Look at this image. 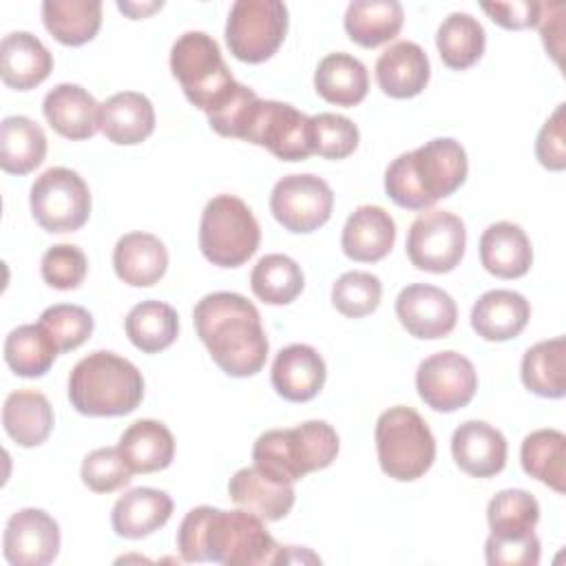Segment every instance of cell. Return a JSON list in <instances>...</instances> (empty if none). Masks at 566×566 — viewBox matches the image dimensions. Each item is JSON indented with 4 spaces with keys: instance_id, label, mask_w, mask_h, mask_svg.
Segmentation results:
<instances>
[{
    "instance_id": "1",
    "label": "cell",
    "mask_w": 566,
    "mask_h": 566,
    "mask_svg": "<svg viewBox=\"0 0 566 566\" xmlns=\"http://www.w3.org/2000/svg\"><path fill=\"white\" fill-rule=\"evenodd\" d=\"M177 548L184 562H219L226 566L287 562V546L276 544L263 520L245 509L197 506L188 511L177 531Z\"/></svg>"
},
{
    "instance_id": "2",
    "label": "cell",
    "mask_w": 566,
    "mask_h": 566,
    "mask_svg": "<svg viewBox=\"0 0 566 566\" xmlns=\"http://www.w3.org/2000/svg\"><path fill=\"white\" fill-rule=\"evenodd\" d=\"M192 321L223 374L248 378L263 369L270 343L252 301L237 292H212L195 305Z\"/></svg>"
},
{
    "instance_id": "3",
    "label": "cell",
    "mask_w": 566,
    "mask_h": 566,
    "mask_svg": "<svg viewBox=\"0 0 566 566\" xmlns=\"http://www.w3.org/2000/svg\"><path fill=\"white\" fill-rule=\"evenodd\" d=\"M469 161L460 142L436 137L416 150L398 155L385 170L387 197L407 210H429L451 197L467 179Z\"/></svg>"
},
{
    "instance_id": "4",
    "label": "cell",
    "mask_w": 566,
    "mask_h": 566,
    "mask_svg": "<svg viewBox=\"0 0 566 566\" xmlns=\"http://www.w3.org/2000/svg\"><path fill=\"white\" fill-rule=\"evenodd\" d=\"M144 398L142 371L113 352H93L69 376V400L82 416H126Z\"/></svg>"
},
{
    "instance_id": "5",
    "label": "cell",
    "mask_w": 566,
    "mask_h": 566,
    "mask_svg": "<svg viewBox=\"0 0 566 566\" xmlns=\"http://www.w3.org/2000/svg\"><path fill=\"white\" fill-rule=\"evenodd\" d=\"M338 455V433L323 420H307L292 429H272L252 447L254 467L279 482L294 484L312 471L329 467Z\"/></svg>"
},
{
    "instance_id": "6",
    "label": "cell",
    "mask_w": 566,
    "mask_h": 566,
    "mask_svg": "<svg viewBox=\"0 0 566 566\" xmlns=\"http://www.w3.org/2000/svg\"><path fill=\"white\" fill-rule=\"evenodd\" d=\"M376 451L385 475L398 482L422 478L436 460V438L411 407H389L376 420Z\"/></svg>"
},
{
    "instance_id": "7",
    "label": "cell",
    "mask_w": 566,
    "mask_h": 566,
    "mask_svg": "<svg viewBox=\"0 0 566 566\" xmlns=\"http://www.w3.org/2000/svg\"><path fill=\"white\" fill-rule=\"evenodd\" d=\"M259 241V221L243 199L217 195L206 203L199 223V250L212 265H243L256 252Z\"/></svg>"
},
{
    "instance_id": "8",
    "label": "cell",
    "mask_w": 566,
    "mask_h": 566,
    "mask_svg": "<svg viewBox=\"0 0 566 566\" xmlns=\"http://www.w3.org/2000/svg\"><path fill=\"white\" fill-rule=\"evenodd\" d=\"M170 71L186 99L203 113L234 84L217 40L203 31H186L175 40Z\"/></svg>"
},
{
    "instance_id": "9",
    "label": "cell",
    "mask_w": 566,
    "mask_h": 566,
    "mask_svg": "<svg viewBox=\"0 0 566 566\" xmlns=\"http://www.w3.org/2000/svg\"><path fill=\"white\" fill-rule=\"evenodd\" d=\"M287 33V7L281 0H237L226 22L230 53L248 64L270 60Z\"/></svg>"
},
{
    "instance_id": "10",
    "label": "cell",
    "mask_w": 566,
    "mask_h": 566,
    "mask_svg": "<svg viewBox=\"0 0 566 566\" xmlns=\"http://www.w3.org/2000/svg\"><path fill=\"white\" fill-rule=\"evenodd\" d=\"M31 212L46 232H75L91 214V190L71 168L53 166L31 186Z\"/></svg>"
},
{
    "instance_id": "11",
    "label": "cell",
    "mask_w": 566,
    "mask_h": 566,
    "mask_svg": "<svg viewBox=\"0 0 566 566\" xmlns=\"http://www.w3.org/2000/svg\"><path fill=\"white\" fill-rule=\"evenodd\" d=\"M243 142L268 148L276 159L303 161L314 155L312 117L292 104L259 97L250 113Z\"/></svg>"
},
{
    "instance_id": "12",
    "label": "cell",
    "mask_w": 566,
    "mask_h": 566,
    "mask_svg": "<svg viewBox=\"0 0 566 566\" xmlns=\"http://www.w3.org/2000/svg\"><path fill=\"white\" fill-rule=\"evenodd\" d=\"M467 248V230L449 210H422L407 232V256L424 272L444 274L460 265Z\"/></svg>"
},
{
    "instance_id": "13",
    "label": "cell",
    "mask_w": 566,
    "mask_h": 566,
    "mask_svg": "<svg viewBox=\"0 0 566 566\" xmlns=\"http://www.w3.org/2000/svg\"><path fill=\"white\" fill-rule=\"evenodd\" d=\"M334 192L329 184L316 175H285L270 195L274 219L290 232L307 234L329 221Z\"/></svg>"
},
{
    "instance_id": "14",
    "label": "cell",
    "mask_w": 566,
    "mask_h": 566,
    "mask_svg": "<svg viewBox=\"0 0 566 566\" xmlns=\"http://www.w3.org/2000/svg\"><path fill=\"white\" fill-rule=\"evenodd\" d=\"M416 389L427 407L451 413L473 400L478 391V371L467 356L458 352H438L418 365Z\"/></svg>"
},
{
    "instance_id": "15",
    "label": "cell",
    "mask_w": 566,
    "mask_h": 566,
    "mask_svg": "<svg viewBox=\"0 0 566 566\" xmlns=\"http://www.w3.org/2000/svg\"><path fill=\"white\" fill-rule=\"evenodd\" d=\"M4 559L13 566H46L60 553V526L42 509H20L4 526Z\"/></svg>"
},
{
    "instance_id": "16",
    "label": "cell",
    "mask_w": 566,
    "mask_h": 566,
    "mask_svg": "<svg viewBox=\"0 0 566 566\" xmlns=\"http://www.w3.org/2000/svg\"><path fill=\"white\" fill-rule=\"evenodd\" d=\"M400 325L416 338H444L458 323V307L451 294L429 283H411L396 298Z\"/></svg>"
},
{
    "instance_id": "17",
    "label": "cell",
    "mask_w": 566,
    "mask_h": 566,
    "mask_svg": "<svg viewBox=\"0 0 566 566\" xmlns=\"http://www.w3.org/2000/svg\"><path fill=\"white\" fill-rule=\"evenodd\" d=\"M325 376V360L312 345L292 343L272 363V387L290 402H307L318 396Z\"/></svg>"
},
{
    "instance_id": "18",
    "label": "cell",
    "mask_w": 566,
    "mask_h": 566,
    "mask_svg": "<svg viewBox=\"0 0 566 566\" xmlns=\"http://www.w3.org/2000/svg\"><path fill=\"white\" fill-rule=\"evenodd\" d=\"M506 451L502 431L482 420H467L451 436L455 464L473 478L497 475L506 464Z\"/></svg>"
},
{
    "instance_id": "19",
    "label": "cell",
    "mask_w": 566,
    "mask_h": 566,
    "mask_svg": "<svg viewBox=\"0 0 566 566\" xmlns=\"http://www.w3.org/2000/svg\"><path fill=\"white\" fill-rule=\"evenodd\" d=\"M374 71L382 93L396 99H409L420 95L431 75L424 49L409 40H400L387 46L378 55Z\"/></svg>"
},
{
    "instance_id": "20",
    "label": "cell",
    "mask_w": 566,
    "mask_h": 566,
    "mask_svg": "<svg viewBox=\"0 0 566 566\" xmlns=\"http://www.w3.org/2000/svg\"><path fill=\"white\" fill-rule=\"evenodd\" d=\"M228 493L239 509L259 515L263 522L283 520L296 500L290 482H279L256 467L239 469L228 482Z\"/></svg>"
},
{
    "instance_id": "21",
    "label": "cell",
    "mask_w": 566,
    "mask_h": 566,
    "mask_svg": "<svg viewBox=\"0 0 566 566\" xmlns=\"http://www.w3.org/2000/svg\"><path fill=\"white\" fill-rule=\"evenodd\" d=\"M42 111L51 128L66 139H88L99 130V104L80 84L53 86L44 95Z\"/></svg>"
},
{
    "instance_id": "22",
    "label": "cell",
    "mask_w": 566,
    "mask_h": 566,
    "mask_svg": "<svg viewBox=\"0 0 566 566\" xmlns=\"http://www.w3.org/2000/svg\"><path fill=\"white\" fill-rule=\"evenodd\" d=\"M396 241V223L380 206H358L345 221L340 248L345 256L358 263L385 259Z\"/></svg>"
},
{
    "instance_id": "23",
    "label": "cell",
    "mask_w": 566,
    "mask_h": 566,
    "mask_svg": "<svg viewBox=\"0 0 566 566\" xmlns=\"http://www.w3.org/2000/svg\"><path fill=\"white\" fill-rule=\"evenodd\" d=\"M53 71L49 49L29 31H13L0 42V75L9 88L31 91Z\"/></svg>"
},
{
    "instance_id": "24",
    "label": "cell",
    "mask_w": 566,
    "mask_h": 566,
    "mask_svg": "<svg viewBox=\"0 0 566 566\" xmlns=\"http://www.w3.org/2000/svg\"><path fill=\"white\" fill-rule=\"evenodd\" d=\"M528 318V301L513 290H489L471 307V327L478 336L493 343L520 336Z\"/></svg>"
},
{
    "instance_id": "25",
    "label": "cell",
    "mask_w": 566,
    "mask_h": 566,
    "mask_svg": "<svg viewBox=\"0 0 566 566\" xmlns=\"http://www.w3.org/2000/svg\"><path fill=\"white\" fill-rule=\"evenodd\" d=\"M99 130L119 146L142 144L155 130L153 102L135 91H122L99 104Z\"/></svg>"
},
{
    "instance_id": "26",
    "label": "cell",
    "mask_w": 566,
    "mask_h": 566,
    "mask_svg": "<svg viewBox=\"0 0 566 566\" xmlns=\"http://www.w3.org/2000/svg\"><path fill=\"white\" fill-rule=\"evenodd\" d=\"M172 515V500L166 491L137 486L126 491L113 506L111 524L119 537L142 539L159 531Z\"/></svg>"
},
{
    "instance_id": "27",
    "label": "cell",
    "mask_w": 566,
    "mask_h": 566,
    "mask_svg": "<svg viewBox=\"0 0 566 566\" xmlns=\"http://www.w3.org/2000/svg\"><path fill=\"white\" fill-rule=\"evenodd\" d=\"M480 261L493 276L520 279L531 270L533 248L517 223L497 221L480 237Z\"/></svg>"
},
{
    "instance_id": "28",
    "label": "cell",
    "mask_w": 566,
    "mask_h": 566,
    "mask_svg": "<svg viewBox=\"0 0 566 566\" xmlns=\"http://www.w3.org/2000/svg\"><path fill=\"white\" fill-rule=\"evenodd\" d=\"M113 268L126 285L150 287L166 274L168 250L150 232H128L115 243Z\"/></svg>"
},
{
    "instance_id": "29",
    "label": "cell",
    "mask_w": 566,
    "mask_h": 566,
    "mask_svg": "<svg viewBox=\"0 0 566 566\" xmlns=\"http://www.w3.org/2000/svg\"><path fill=\"white\" fill-rule=\"evenodd\" d=\"M2 424L15 444L27 449L42 444L53 429L49 398L35 389L11 391L2 407Z\"/></svg>"
},
{
    "instance_id": "30",
    "label": "cell",
    "mask_w": 566,
    "mask_h": 566,
    "mask_svg": "<svg viewBox=\"0 0 566 566\" xmlns=\"http://www.w3.org/2000/svg\"><path fill=\"white\" fill-rule=\"evenodd\" d=\"M119 451L133 473H155L170 467L175 458V438L159 420H135L119 438Z\"/></svg>"
},
{
    "instance_id": "31",
    "label": "cell",
    "mask_w": 566,
    "mask_h": 566,
    "mask_svg": "<svg viewBox=\"0 0 566 566\" xmlns=\"http://www.w3.org/2000/svg\"><path fill=\"white\" fill-rule=\"evenodd\" d=\"M316 93L336 106H356L365 99L369 88V75L365 64L349 53L325 55L314 73Z\"/></svg>"
},
{
    "instance_id": "32",
    "label": "cell",
    "mask_w": 566,
    "mask_h": 566,
    "mask_svg": "<svg viewBox=\"0 0 566 566\" xmlns=\"http://www.w3.org/2000/svg\"><path fill=\"white\" fill-rule=\"evenodd\" d=\"M402 22L405 11L396 0H354L343 18L349 40L365 49L394 40L400 33Z\"/></svg>"
},
{
    "instance_id": "33",
    "label": "cell",
    "mask_w": 566,
    "mask_h": 566,
    "mask_svg": "<svg viewBox=\"0 0 566 566\" xmlns=\"http://www.w3.org/2000/svg\"><path fill=\"white\" fill-rule=\"evenodd\" d=\"M46 157L42 126L24 115H9L0 124V168L9 175H27Z\"/></svg>"
},
{
    "instance_id": "34",
    "label": "cell",
    "mask_w": 566,
    "mask_h": 566,
    "mask_svg": "<svg viewBox=\"0 0 566 566\" xmlns=\"http://www.w3.org/2000/svg\"><path fill=\"white\" fill-rule=\"evenodd\" d=\"M42 22L46 31L66 46L91 42L102 27L99 0H44Z\"/></svg>"
},
{
    "instance_id": "35",
    "label": "cell",
    "mask_w": 566,
    "mask_h": 566,
    "mask_svg": "<svg viewBox=\"0 0 566 566\" xmlns=\"http://www.w3.org/2000/svg\"><path fill=\"white\" fill-rule=\"evenodd\" d=\"M522 382L542 398H564L566 394V338L555 336L526 349L522 358Z\"/></svg>"
},
{
    "instance_id": "36",
    "label": "cell",
    "mask_w": 566,
    "mask_h": 566,
    "mask_svg": "<svg viewBox=\"0 0 566 566\" xmlns=\"http://www.w3.org/2000/svg\"><path fill=\"white\" fill-rule=\"evenodd\" d=\"M128 340L144 354H159L179 334V316L164 301H142L124 318Z\"/></svg>"
},
{
    "instance_id": "37",
    "label": "cell",
    "mask_w": 566,
    "mask_h": 566,
    "mask_svg": "<svg viewBox=\"0 0 566 566\" xmlns=\"http://www.w3.org/2000/svg\"><path fill=\"white\" fill-rule=\"evenodd\" d=\"M522 469L557 493L566 491V436L557 429L528 433L520 449Z\"/></svg>"
},
{
    "instance_id": "38",
    "label": "cell",
    "mask_w": 566,
    "mask_h": 566,
    "mask_svg": "<svg viewBox=\"0 0 566 566\" xmlns=\"http://www.w3.org/2000/svg\"><path fill=\"white\" fill-rule=\"evenodd\" d=\"M484 44H486L484 27L471 13H464V11L449 13L440 22L436 33V46L440 51L442 62L455 71H464L473 66L482 57Z\"/></svg>"
},
{
    "instance_id": "39",
    "label": "cell",
    "mask_w": 566,
    "mask_h": 566,
    "mask_svg": "<svg viewBox=\"0 0 566 566\" xmlns=\"http://www.w3.org/2000/svg\"><path fill=\"white\" fill-rule=\"evenodd\" d=\"M57 347L49 332L35 325H20L9 332L4 340V360L13 369V374L22 378H40L55 363Z\"/></svg>"
},
{
    "instance_id": "40",
    "label": "cell",
    "mask_w": 566,
    "mask_h": 566,
    "mask_svg": "<svg viewBox=\"0 0 566 566\" xmlns=\"http://www.w3.org/2000/svg\"><path fill=\"white\" fill-rule=\"evenodd\" d=\"M305 285L301 265L287 254H265L256 261L250 274V287L254 296L268 305L292 303Z\"/></svg>"
},
{
    "instance_id": "41",
    "label": "cell",
    "mask_w": 566,
    "mask_h": 566,
    "mask_svg": "<svg viewBox=\"0 0 566 566\" xmlns=\"http://www.w3.org/2000/svg\"><path fill=\"white\" fill-rule=\"evenodd\" d=\"M486 520L493 537H528L535 533V526L539 522V504L524 489H504L495 493L489 502Z\"/></svg>"
},
{
    "instance_id": "42",
    "label": "cell",
    "mask_w": 566,
    "mask_h": 566,
    "mask_svg": "<svg viewBox=\"0 0 566 566\" xmlns=\"http://www.w3.org/2000/svg\"><path fill=\"white\" fill-rule=\"evenodd\" d=\"M382 283L371 272H345L336 279L332 287L334 307L347 318H363L380 305Z\"/></svg>"
},
{
    "instance_id": "43",
    "label": "cell",
    "mask_w": 566,
    "mask_h": 566,
    "mask_svg": "<svg viewBox=\"0 0 566 566\" xmlns=\"http://www.w3.org/2000/svg\"><path fill=\"white\" fill-rule=\"evenodd\" d=\"M40 325L53 338L57 352H73L93 334V316L88 310L71 303H57L40 314Z\"/></svg>"
},
{
    "instance_id": "44",
    "label": "cell",
    "mask_w": 566,
    "mask_h": 566,
    "mask_svg": "<svg viewBox=\"0 0 566 566\" xmlns=\"http://www.w3.org/2000/svg\"><path fill=\"white\" fill-rule=\"evenodd\" d=\"M256 102H259V95L245 84H239L234 80V84L206 111L208 124L221 137L243 139L250 113Z\"/></svg>"
},
{
    "instance_id": "45",
    "label": "cell",
    "mask_w": 566,
    "mask_h": 566,
    "mask_svg": "<svg viewBox=\"0 0 566 566\" xmlns=\"http://www.w3.org/2000/svg\"><path fill=\"white\" fill-rule=\"evenodd\" d=\"M358 126L336 113H318L312 117V142L314 155L325 159H345L358 146Z\"/></svg>"
},
{
    "instance_id": "46",
    "label": "cell",
    "mask_w": 566,
    "mask_h": 566,
    "mask_svg": "<svg viewBox=\"0 0 566 566\" xmlns=\"http://www.w3.org/2000/svg\"><path fill=\"white\" fill-rule=\"evenodd\" d=\"M133 469L124 460L119 447H102L91 451L82 462V482L93 493H113L126 486Z\"/></svg>"
},
{
    "instance_id": "47",
    "label": "cell",
    "mask_w": 566,
    "mask_h": 566,
    "mask_svg": "<svg viewBox=\"0 0 566 566\" xmlns=\"http://www.w3.org/2000/svg\"><path fill=\"white\" fill-rule=\"evenodd\" d=\"M88 270L86 254L71 243L51 245L40 261V272L44 283L55 290H75L82 285Z\"/></svg>"
},
{
    "instance_id": "48",
    "label": "cell",
    "mask_w": 566,
    "mask_h": 566,
    "mask_svg": "<svg viewBox=\"0 0 566 566\" xmlns=\"http://www.w3.org/2000/svg\"><path fill=\"white\" fill-rule=\"evenodd\" d=\"M539 553L542 546L535 533L517 539H500L489 535L484 544L486 564L491 566H537Z\"/></svg>"
},
{
    "instance_id": "49",
    "label": "cell",
    "mask_w": 566,
    "mask_h": 566,
    "mask_svg": "<svg viewBox=\"0 0 566 566\" xmlns=\"http://www.w3.org/2000/svg\"><path fill=\"white\" fill-rule=\"evenodd\" d=\"M535 155L539 164L548 170H564L566 168V119H564V104H559L553 115L544 122L542 130L537 133Z\"/></svg>"
},
{
    "instance_id": "50",
    "label": "cell",
    "mask_w": 566,
    "mask_h": 566,
    "mask_svg": "<svg viewBox=\"0 0 566 566\" xmlns=\"http://www.w3.org/2000/svg\"><path fill=\"white\" fill-rule=\"evenodd\" d=\"M482 11L504 29H528L539 20L542 2L535 0H513V2H482Z\"/></svg>"
},
{
    "instance_id": "51",
    "label": "cell",
    "mask_w": 566,
    "mask_h": 566,
    "mask_svg": "<svg viewBox=\"0 0 566 566\" xmlns=\"http://www.w3.org/2000/svg\"><path fill=\"white\" fill-rule=\"evenodd\" d=\"M562 15H564L562 2H542L537 24H539L544 46L557 64L562 62V49H564V18Z\"/></svg>"
},
{
    "instance_id": "52",
    "label": "cell",
    "mask_w": 566,
    "mask_h": 566,
    "mask_svg": "<svg viewBox=\"0 0 566 566\" xmlns=\"http://www.w3.org/2000/svg\"><path fill=\"white\" fill-rule=\"evenodd\" d=\"M117 7H119V11H124V13H128L133 20H137V18H144V15H148L150 11H155V9H161L164 7V2H150V4H133V2H117Z\"/></svg>"
}]
</instances>
